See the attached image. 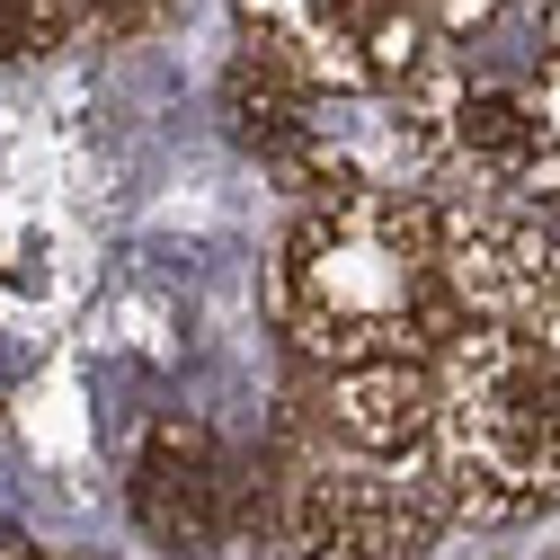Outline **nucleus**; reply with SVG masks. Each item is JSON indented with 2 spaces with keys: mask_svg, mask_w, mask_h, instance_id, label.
Returning <instances> with one entry per match:
<instances>
[{
  "mask_svg": "<svg viewBox=\"0 0 560 560\" xmlns=\"http://www.w3.org/2000/svg\"><path fill=\"white\" fill-rule=\"evenodd\" d=\"M241 45L329 107L347 187H409L445 161L463 98L454 45L418 0H232Z\"/></svg>",
  "mask_w": 560,
  "mask_h": 560,
  "instance_id": "f257e3e1",
  "label": "nucleus"
},
{
  "mask_svg": "<svg viewBox=\"0 0 560 560\" xmlns=\"http://www.w3.org/2000/svg\"><path fill=\"white\" fill-rule=\"evenodd\" d=\"M276 312L329 374L347 365H436L463 329L445 276V205L409 187H329L285 232Z\"/></svg>",
  "mask_w": 560,
  "mask_h": 560,
  "instance_id": "f03ea898",
  "label": "nucleus"
},
{
  "mask_svg": "<svg viewBox=\"0 0 560 560\" xmlns=\"http://www.w3.org/2000/svg\"><path fill=\"white\" fill-rule=\"evenodd\" d=\"M436 499L508 525L560 508V347L516 329H454L436 357Z\"/></svg>",
  "mask_w": 560,
  "mask_h": 560,
  "instance_id": "7ed1b4c3",
  "label": "nucleus"
},
{
  "mask_svg": "<svg viewBox=\"0 0 560 560\" xmlns=\"http://www.w3.org/2000/svg\"><path fill=\"white\" fill-rule=\"evenodd\" d=\"M445 276L463 329L560 347V232L525 205H445Z\"/></svg>",
  "mask_w": 560,
  "mask_h": 560,
  "instance_id": "20e7f679",
  "label": "nucleus"
},
{
  "mask_svg": "<svg viewBox=\"0 0 560 560\" xmlns=\"http://www.w3.org/2000/svg\"><path fill=\"white\" fill-rule=\"evenodd\" d=\"M436 508L445 499L400 463H320L294 489V560H418L436 534Z\"/></svg>",
  "mask_w": 560,
  "mask_h": 560,
  "instance_id": "39448f33",
  "label": "nucleus"
},
{
  "mask_svg": "<svg viewBox=\"0 0 560 560\" xmlns=\"http://www.w3.org/2000/svg\"><path fill=\"white\" fill-rule=\"evenodd\" d=\"M125 508L161 551H214L232 534V463L205 428H152L133 445V471H125Z\"/></svg>",
  "mask_w": 560,
  "mask_h": 560,
  "instance_id": "423d86ee",
  "label": "nucleus"
},
{
  "mask_svg": "<svg viewBox=\"0 0 560 560\" xmlns=\"http://www.w3.org/2000/svg\"><path fill=\"white\" fill-rule=\"evenodd\" d=\"M329 428H338L347 454H374V463H400V471L428 480V454H436V365H347V374H329Z\"/></svg>",
  "mask_w": 560,
  "mask_h": 560,
  "instance_id": "0eeeda50",
  "label": "nucleus"
},
{
  "mask_svg": "<svg viewBox=\"0 0 560 560\" xmlns=\"http://www.w3.org/2000/svg\"><path fill=\"white\" fill-rule=\"evenodd\" d=\"M72 19H81V0H0V62L62 45V36H72Z\"/></svg>",
  "mask_w": 560,
  "mask_h": 560,
  "instance_id": "6e6552de",
  "label": "nucleus"
},
{
  "mask_svg": "<svg viewBox=\"0 0 560 560\" xmlns=\"http://www.w3.org/2000/svg\"><path fill=\"white\" fill-rule=\"evenodd\" d=\"M445 36H463V27H480V19H499V0H418Z\"/></svg>",
  "mask_w": 560,
  "mask_h": 560,
  "instance_id": "1a4fd4ad",
  "label": "nucleus"
},
{
  "mask_svg": "<svg viewBox=\"0 0 560 560\" xmlns=\"http://www.w3.org/2000/svg\"><path fill=\"white\" fill-rule=\"evenodd\" d=\"M81 10H90V19H107V27H143L161 0H81Z\"/></svg>",
  "mask_w": 560,
  "mask_h": 560,
  "instance_id": "9d476101",
  "label": "nucleus"
},
{
  "mask_svg": "<svg viewBox=\"0 0 560 560\" xmlns=\"http://www.w3.org/2000/svg\"><path fill=\"white\" fill-rule=\"evenodd\" d=\"M0 560H45V542H27V534H0Z\"/></svg>",
  "mask_w": 560,
  "mask_h": 560,
  "instance_id": "9b49d317",
  "label": "nucleus"
}]
</instances>
